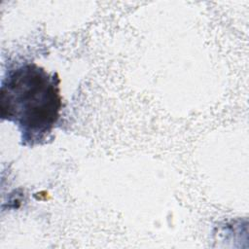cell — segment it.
Returning <instances> with one entry per match:
<instances>
[{
    "instance_id": "cell-1",
    "label": "cell",
    "mask_w": 249,
    "mask_h": 249,
    "mask_svg": "<svg viewBox=\"0 0 249 249\" xmlns=\"http://www.w3.org/2000/svg\"><path fill=\"white\" fill-rule=\"evenodd\" d=\"M57 74L49 75L35 63L11 70L0 89V116L16 124L23 145L47 139L59 119L62 102Z\"/></svg>"
}]
</instances>
